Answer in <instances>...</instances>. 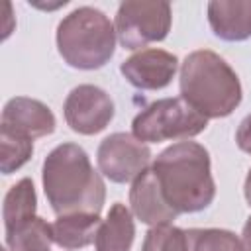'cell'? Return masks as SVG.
<instances>
[{
	"instance_id": "obj_7",
	"label": "cell",
	"mask_w": 251,
	"mask_h": 251,
	"mask_svg": "<svg viewBox=\"0 0 251 251\" xmlns=\"http://www.w3.org/2000/svg\"><path fill=\"white\" fill-rule=\"evenodd\" d=\"M100 173L112 182L124 184L133 182L145 169H149L151 151L147 143L139 141L133 133H112L108 135L96 153Z\"/></svg>"
},
{
	"instance_id": "obj_4",
	"label": "cell",
	"mask_w": 251,
	"mask_h": 251,
	"mask_svg": "<svg viewBox=\"0 0 251 251\" xmlns=\"http://www.w3.org/2000/svg\"><path fill=\"white\" fill-rule=\"evenodd\" d=\"M116 27L110 18L92 6H80L57 25V49L63 61L80 71L104 67L116 49Z\"/></svg>"
},
{
	"instance_id": "obj_12",
	"label": "cell",
	"mask_w": 251,
	"mask_h": 251,
	"mask_svg": "<svg viewBox=\"0 0 251 251\" xmlns=\"http://www.w3.org/2000/svg\"><path fill=\"white\" fill-rule=\"evenodd\" d=\"M208 22L216 37L245 41L251 37V0H212L208 2Z\"/></svg>"
},
{
	"instance_id": "obj_18",
	"label": "cell",
	"mask_w": 251,
	"mask_h": 251,
	"mask_svg": "<svg viewBox=\"0 0 251 251\" xmlns=\"http://www.w3.org/2000/svg\"><path fill=\"white\" fill-rule=\"evenodd\" d=\"M190 251H245L241 239L229 229L192 227L186 229Z\"/></svg>"
},
{
	"instance_id": "obj_23",
	"label": "cell",
	"mask_w": 251,
	"mask_h": 251,
	"mask_svg": "<svg viewBox=\"0 0 251 251\" xmlns=\"http://www.w3.org/2000/svg\"><path fill=\"white\" fill-rule=\"evenodd\" d=\"M2 251H10V249H8V247H4V249H2Z\"/></svg>"
},
{
	"instance_id": "obj_1",
	"label": "cell",
	"mask_w": 251,
	"mask_h": 251,
	"mask_svg": "<svg viewBox=\"0 0 251 251\" xmlns=\"http://www.w3.org/2000/svg\"><path fill=\"white\" fill-rule=\"evenodd\" d=\"M43 190L57 216L98 214L104 208L106 186L86 151L76 143L57 145L43 161Z\"/></svg>"
},
{
	"instance_id": "obj_14",
	"label": "cell",
	"mask_w": 251,
	"mask_h": 251,
	"mask_svg": "<svg viewBox=\"0 0 251 251\" xmlns=\"http://www.w3.org/2000/svg\"><path fill=\"white\" fill-rule=\"evenodd\" d=\"M100 224L102 220L98 214L57 216V220L51 224L53 243H57L61 249H67V251L82 249L96 239V231Z\"/></svg>"
},
{
	"instance_id": "obj_6",
	"label": "cell",
	"mask_w": 251,
	"mask_h": 251,
	"mask_svg": "<svg viewBox=\"0 0 251 251\" xmlns=\"http://www.w3.org/2000/svg\"><path fill=\"white\" fill-rule=\"evenodd\" d=\"M173 24L169 2L161 0H126L116 12V35L124 49H139L163 41Z\"/></svg>"
},
{
	"instance_id": "obj_16",
	"label": "cell",
	"mask_w": 251,
	"mask_h": 251,
	"mask_svg": "<svg viewBox=\"0 0 251 251\" xmlns=\"http://www.w3.org/2000/svg\"><path fill=\"white\" fill-rule=\"evenodd\" d=\"M51 224H47L39 216L6 233V247L10 251H51Z\"/></svg>"
},
{
	"instance_id": "obj_20",
	"label": "cell",
	"mask_w": 251,
	"mask_h": 251,
	"mask_svg": "<svg viewBox=\"0 0 251 251\" xmlns=\"http://www.w3.org/2000/svg\"><path fill=\"white\" fill-rule=\"evenodd\" d=\"M235 143L243 153H251V114L241 120L235 131Z\"/></svg>"
},
{
	"instance_id": "obj_21",
	"label": "cell",
	"mask_w": 251,
	"mask_h": 251,
	"mask_svg": "<svg viewBox=\"0 0 251 251\" xmlns=\"http://www.w3.org/2000/svg\"><path fill=\"white\" fill-rule=\"evenodd\" d=\"M241 243L245 251H251V216L247 218L245 226H243V233H241Z\"/></svg>"
},
{
	"instance_id": "obj_3",
	"label": "cell",
	"mask_w": 251,
	"mask_h": 251,
	"mask_svg": "<svg viewBox=\"0 0 251 251\" xmlns=\"http://www.w3.org/2000/svg\"><path fill=\"white\" fill-rule=\"evenodd\" d=\"M180 98L206 120L229 116L241 102V82L235 71L214 51L200 49L180 65Z\"/></svg>"
},
{
	"instance_id": "obj_5",
	"label": "cell",
	"mask_w": 251,
	"mask_h": 251,
	"mask_svg": "<svg viewBox=\"0 0 251 251\" xmlns=\"http://www.w3.org/2000/svg\"><path fill=\"white\" fill-rule=\"evenodd\" d=\"M208 120L198 114L186 100L161 98L145 106L131 122L133 135L143 143H159L169 139H190L202 133Z\"/></svg>"
},
{
	"instance_id": "obj_2",
	"label": "cell",
	"mask_w": 251,
	"mask_h": 251,
	"mask_svg": "<svg viewBox=\"0 0 251 251\" xmlns=\"http://www.w3.org/2000/svg\"><path fill=\"white\" fill-rule=\"evenodd\" d=\"M163 198L176 214L208 208L216 196L210 153L196 141H178L157 155L151 165Z\"/></svg>"
},
{
	"instance_id": "obj_9",
	"label": "cell",
	"mask_w": 251,
	"mask_h": 251,
	"mask_svg": "<svg viewBox=\"0 0 251 251\" xmlns=\"http://www.w3.org/2000/svg\"><path fill=\"white\" fill-rule=\"evenodd\" d=\"M176 69V55L165 49H141L120 65L124 78L139 90H159L169 86Z\"/></svg>"
},
{
	"instance_id": "obj_10",
	"label": "cell",
	"mask_w": 251,
	"mask_h": 251,
	"mask_svg": "<svg viewBox=\"0 0 251 251\" xmlns=\"http://www.w3.org/2000/svg\"><path fill=\"white\" fill-rule=\"evenodd\" d=\"M55 124L57 122L53 112L35 98H27V96L10 98L2 110V126L31 141L53 133Z\"/></svg>"
},
{
	"instance_id": "obj_8",
	"label": "cell",
	"mask_w": 251,
	"mask_h": 251,
	"mask_svg": "<svg viewBox=\"0 0 251 251\" xmlns=\"http://www.w3.org/2000/svg\"><path fill=\"white\" fill-rule=\"evenodd\" d=\"M114 102L106 90L94 84H78L65 100L63 114L67 126L82 135H94L112 122Z\"/></svg>"
},
{
	"instance_id": "obj_11",
	"label": "cell",
	"mask_w": 251,
	"mask_h": 251,
	"mask_svg": "<svg viewBox=\"0 0 251 251\" xmlns=\"http://www.w3.org/2000/svg\"><path fill=\"white\" fill-rule=\"evenodd\" d=\"M129 204H131V210L137 216V220L151 227L163 226V224H173V220L178 216L163 198V192L159 188L153 169H145L131 182Z\"/></svg>"
},
{
	"instance_id": "obj_17",
	"label": "cell",
	"mask_w": 251,
	"mask_h": 251,
	"mask_svg": "<svg viewBox=\"0 0 251 251\" xmlns=\"http://www.w3.org/2000/svg\"><path fill=\"white\" fill-rule=\"evenodd\" d=\"M0 171L4 175H10L14 171H18L20 167H24L31 153H33V141L0 126Z\"/></svg>"
},
{
	"instance_id": "obj_22",
	"label": "cell",
	"mask_w": 251,
	"mask_h": 251,
	"mask_svg": "<svg viewBox=\"0 0 251 251\" xmlns=\"http://www.w3.org/2000/svg\"><path fill=\"white\" fill-rule=\"evenodd\" d=\"M243 194H245V200H247V204L251 206V169H249V173H247V176H245V184H243Z\"/></svg>"
},
{
	"instance_id": "obj_19",
	"label": "cell",
	"mask_w": 251,
	"mask_h": 251,
	"mask_svg": "<svg viewBox=\"0 0 251 251\" xmlns=\"http://www.w3.org/2000/svg\"><path fill=\"white\" fill-rule=\"evenodd\" d=\"M141 251H190L188 233L173 224L155 226L147 231Z\"/></svg>"
},
{
	"instance_id": "obj_13",
	"label": "cell",
	"mask_w": 251,
	"mask_h": 251,
	"mask_svg": "<svg viewBox=\"0 0 251 251\" xmlns=\"http://www.w3.org/2000/svg\"><path fill=\"white\" fill-rule=\"evenodd\" d=\"M133 239H135L133 216L126 204L116 202L96 231L94 247L96 251H129Z\"/></svg>"
},
{
	"instance_id": "obj_15",
	"label": "cell",
	"mask_w": 251,
	"mask_h": 251,
	"mask_svg": "<svg viewBox=\"0 0 251 251\" xmlns=\"http://www.w3.org/2000/svg\"><path fill=\"white\" fill-rule=\"evenodd\" d=\"M37 210V196L31 178H22L4 196V206H2V218H4V229L14 231L20 226L27 224L29 220L35 218Z\"/></svg>"
}]
</instances>
